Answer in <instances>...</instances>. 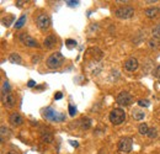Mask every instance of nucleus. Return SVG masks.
Listing matches in <instances>:
<instances>
[{
    "mask_svg": "<svg viewBox=\"0 0 160 154\" xmlns=\"http://www.w3.org/2000/svg\"><path fill=\"white\" fill-rule=\"evenodd\" d=\"M2 101H3V105L8 109H11L15 106V102H16V99L14 96V94L11 93V88H10V84L9 82H4L3 83V89H2Z\"/></svg>",
    "mask_w": 160,
    "mask_h": 154,
    "instance_id": "1",
    "label": "nucleus"
},
{
    "mask_svg": "<svg viewBox=\"0 0 160 154\" xmlns=\"http://www.w3.org/2000/svg\"><path fill=\"white\" fill-rule=\"evenodd\" d=\"M43 117L46 120H49V121H53V122H60V121L65 120V115L55 111L52 107H47V109L43 110Z\"/></svg>",
    "mask_w": 160,
    "mask_h": 154,
    "instance_id": "2",
    "label": "nucleus"
},
{
    "mask_svg": "<svg viewBox=\"0 0 160 154\" xmlns=\"http://www.w3.org/2000/svg\"><path fill=\"white\" fill-rule=\"evenodd\" d=\"M63 62H64V56L62 53H59V52H55V53H53L52 56L48 57V59H47L46 63H47L48 68L57 69V68H59L63 64Z\"/></svg>",
    "mask_w": 160,
    "mask_h": 154,
    "instance_id": "3",
    "label": "nucleus"
},
{
    "mask_svg": "<svg viewBox=\"0 0 160 154\" xmlns=\"http://www.w3.org/2000/svg\"><path fill=\"white\" fill-rule=\"evenodd\" d=\"M126 120V112L122 109H113L110 114V121L113 125H121Z\"/></svg>",
    "mask_w": 160,
    "mask_h": 154,
    "instance_id": "4",
    "label": "nucleus"
},
{
    "mask_svg": "<svg viewBox=\"0 0 160 154\" xmlns=\"http://www.w3.org/2000/svg\"><path fill=\"white\" fill-rule=\"evenodd\" d=\"M116 102L120 105V106H129L132 102H133V96L127 93V91H122L117 95L116 98Z\"/></svg>",
    "mask_w": 160,
    "mask_h": 154,
    "instance_id": "5",
    "label": "nucleus"
},
{
    "mask_svg": "<svg viewBox=\"0 0 160 154\" xmlns=\"http://www.w3.org/2000/svg\"><path fill=\"white\" fill-rule=\"evenodd\" d=\"M36 22H37L38 29L42 30V31L48 30L49 26H51V19H49V16H48L47 14H40V15L37 16Z\"/></svg>",
    "mask_w": 160,
    "mask_h": 154,
    "instance_id": "6",
    "label": "nucleus"
},
{
    "mask_svg": "<svg viewBox=\"0 0 160 154\" xmlns=\"http://www.w3.org/2000/svg\"><path fill=\"white\" fill-rule=\"evenodd\" d=\"M132 145H133V139L131 137H124L118 143V150L121 153H129L132 150Z\"/></svg>",
    "mask_w": 160,
    "mask_h": 154,
    "instance_id": "7",
    "label": "nucleus"
},
{
    "mask_svg": "<svg viewBox=\"0 0 160 154\" xmlns=\"http://www.w3.org/2000/svg\"><path fill=\"white\" fill-rule=\"evenodd\" d=\"M116 16L120 17V19H129L133 16L134 14V9L131 8V6H123V8H120L115 11Z\"/></svg>",
    "mask_w": 160,
    "mask_h": 154,
    "instance_id": "8",
    "label": "nucleus"
},
{
    "mask_svg": "<svg viewBox=\"0 0 160 154\" xmlns=\"http://www.w3.org/2000/svg\"><path fill=\"white\" fill-rule=\"evenodd\" d=\"M20 41L25 44V46H27V47H33V48H37L40 44H38V42L35 40V38H32L31 36H29V35H26V33H22L21 36H20Z\"/></svg>",
    "mask_w": 160,
    "mask_h": 154,
    "instance_id": "9",
    "label": "nucleus"
},
{
    "mask_svg": "<svg viewBox=\"0 0 160 154\" xmlns=\"http://www.w3.org/2000/svg\"><path fill=\"white\" fill-rule=\"evenodd\" d=\"M138 60L135 59V58H129V59H127L126 62H124V64H123V67H124V69L126 70H128V71H134V70H137L138 69Z\"/></svg>",
    "mask_w": 160,
    "mask_h": 154,
    "instance_id": "10",
    "label": "nucleus"
},
{
    "mask_svg": "<svg viewBox=\"0 0 160 154\" xmlns=\"http://www.w3.org/2000/svg\"><path fill=\"white\" fill-rule=\"evenodd\" d=\"M9 122L13 125V126H21L24 123V118L20 116V114L17 112H13L9 117Z\"/></svg>",
    "mask_w": 160,
    "mask_h": 154,
    "instance_id": "11",
    "label": "nucleus"
},
{
    "mask_svg": "<svg viewBox=\"0 0 160 154\" xmlns=\"http://www.w3.org/2000/svg\"><path fill=\"white\" fill-rule=\"evenodd\" d=\"M55 42H57L55 36L51 35V36H48V37L44 38V41H43V46H44L47 49H51V48H53V47L55 46Z\"/></svg>",
    "mask_w": 160,
    "mask_h": 154,
    "instance_id": "12",
    "label": "nucleus"
},
{
    "mask_svg": "<svg viewBox=\"0 0 160 154\" xmlns=\"http://www.w3.org/2000/svg\"><path fill=\"white\" fill-rule=\"evenodd\" d=\"M41 139L44 143H52L53 142V134H52V132H49L48 129L42 131L41 132Z\"/></svg>",
    "mask_w": 160,
    "mask_h": 154,
    "instance_id": "13",
    "label": "nucleus"
},
{
    "mask_svg": "<svg viewBox=\"0 0 160 154\" xmlns=\"http://www.w3.org/2000/svg\"><path fill=\"white\" fill-rule=\"evenodd\" d=\"M132 117L135 120V121H142L144 117H145V112L139 110V109H134L132 111Z\"/></svg>",
    "mask_w": 160,
    "mask_h": 154,
    "instance_id": "14",
    "label": "nucleus"
},
{
    "mask_svg": "<svg viewBox=\"0 0 160 154\" xmlns=\"http://www.w3.org/2000/svg\"><path fill=\"white\" fill-rule=\"evenodd\" d=\"M159 13H160V10H159L158 8H149V9H147V10H145V13H144V14H145L148 17L153 19V17H156Z\"/></svg>",
    "mask_w": 160,
    "mask_h": 154,
    "instance_id": "15",
    "label": "nucleus"
},
{
    "mask_svg": "<svg viewBox=\"0 0 160 154\" xmlns=\"http://www.w3.org/2000/svg\"><path fill=\"white\" fill-rule=\"evenodd\" d=\"M9 59H10L11 63H15V64H21L22 63V59H21V57L17 53H11Z\"/></svg>",
    "mask_w": 160,
    "mask_h": 154,
    "instance_id": "16",
    "label": "nucleus"
},
{
    "mask_svg": "<svg viewBox=\"0 0 160 154\" xmlns=\"http://www.w3.org/2000/svg\"><path fill=\"white\" fill-rule=\"evenodd\" d=\"M90 126H91V120L89 117H83L82 118V127L84 129H88V128H90Z\"/></svg>",
    "mask_w": 160,
    "mask_h": 154,
    "instance_id": "17",
    "label": "nucleus"
},
{
    "mask_svg": "<svg viewBox=\"0 0 160 154\" xmlns=\"http://www.w3.org/2000/svg\"><path fill=\"white\" fill-rule=\"evenodd\" d=\"M25 22H26V15H22V16L16 21V24H15V29H21V27H24Z\"/></svg>",
    "mask_w": 160,
    "mask_h": 154,
    "instance_id": "18",
    "label": "nucleus"
},
{
    "mask_svg": "<svg viewBox=\"0 0 160 154\" xmlns=\"http://www.w3.org/2000/svg\"><path fill=\"white\" fill-rule=\"evenodd\" d=\"M0 131H2V141L4 142V141H5V136H6V137L10 136V129H9L8 127H5V126H2Z\"/></svg>",
    "mask_w": 160,
    "mask_h": 154,
    "instance_id": "19",
    "label": "nucleus"
},
{
    "mask_svg": "<svg viewBox=\"0 0 160 154\" xmlns=\"http://www.w3.org/2000/svg\"><path fill=\"white\" fill-rule=\"evenodd\" d=\"M138 131H139V133L140 134H148V132H149V127H148V125H145V123H142L140 126H139V128H138Z\"/></svg>",
    "mask_w": 160,
    "mask_h": 154,
    "instance_id": "20",
    "label": "nucleus"
},
{
    "mask_svg": "<svg viewBox=\"0 0 160 154\" xmlns=\"http://www.w3.org/2000/svg\"><path fill=\"white\" fill-rule=\"evenodd\" d=\"M151 32H153V37H155V38L159 40V38H160V24H158V25L153 29Z\"/></svg>",
    "mask_w": 160,
    "mask_h": 154,
    "instance_id": "21",
    "label": "nucleus"
},
{
    "mask_svg": "<svg viewBox=\"0 0 160 154\" xmlns=\"http://www.w3.org/2000/svg\"><path fill=\"white\" fill-rule=\"evenodd\" d=\"M156 134H158V132H156V129H155V128H150L147 136H148L149 138H155V137H156Z\"/></svg>",
    "mask_w": 160,
    "mask_h": 154,
    "instance_id": "22",
    "label": "nucleus"
},
{
    "mask_svg": "<svg viewBox=\"0 0 160 154\" xmlns=\"http://www.w3.org/2000/svg\"><path fill=\"white\" fill-rule=\"evenodd\" d=\"M13 21H14V16H13V15H11L9 19H5V17L3 19V24H4L5 26H9V25H10Z\"/></svg>",
    "mask_w": 160,
    "mask_h": 154,
    "instance_id": "23",
    "label": "nucleus"
},
{
    "mask_svg": "<svg viewBox=\"0 0 160 154\" xmlns=\"http://www.w3.org/2000/svg\"><path fill=\"white\" fill-rule=\"evenodd\" d=\"M65 44H67V47L73 48V47H75V46H76V42H75L74 40H67V41H65Z\"/></svg>",
    "mask_w": 160,
    "mask_h": 154,
    "instance_id": "24",
    "label": "nucleus"
},
{
    "mask_svg": "<svg viewBox=\"0 0 160 154\" xmlns=\"http://www.w3.org/2000/svg\"><path fill=\"white\" fill-rule=\"evenodd\" d=\"M153 75L155 76V78H159L160 79V64L154 69V71H153Z\"/></svg>",
    "mask_w": 160,
    "mask_h": 154,
    "instance_id": "25",
    "label": "nucleus"
},
{
    "mask_svg": "<svg viewBox=\"0 0 160 154\" xmlns=\"http://www.w3.org/2000/svg\"><path fill=\"white\" fill-rule=\"evenodd\" d=\"M65 4H67L68 6H70V8H74V6H78L79 2H73V0H68V2H65Z\"/></svg>",
    "mask_w": 160,
    "mask_h": 154,
    "instance_id": "26",
    "label": "nucleus"
},
{
    "mask_svg": "<svg viewBox=\"0 0 160 154\" xmlns=\"http://www.w3.org/2000/svg\"><path fill=\"white\" fill-rule=\"evenodd\" d=\"M138 104H139V106H143V107H148V106L150 105L148 100H139Z\"/></svg>",
    "mask_w": 160,
    "mask_h": 154,
    "instance_id": "27",
    "label": "nucleus"
},
{
    "mask_svg": "<svg viewBox=\"0 0 160 154\" xmlns=\"http://www.w3.org/2000/svg\"><path fill=\"white\" fill-rule=\"evenodd\" d=\"M75 114H76V107H74L73 105H69V115L75 116Z\"/></svg>",
    "mask_w": 160,
    "mask_h": 154,
    "instance_id": "28",
    "label": "nucleus"
},
{
    "mask_svg": "<svg viewBox=\"0 0 160 154\" xmlns=\"http://www.w3.org/2000/svg\"><path fill=\"white\" fill-rule=\"evenodd\" d=\"M27 87H29V88H33V87H36V82H35V80H32V79H31V80H29Z\"/></svg>",
    "mask_w": 160,
    "mask_h": 154,
    "instance_id": "29",
    "label": "nucleus"
},
{
    "mask_svg": "<svg viewBox=\"0 0 160 154\" xmlns=\"http://www.w3.org/2000/svg\"><path fill=\"white\" fill-rule=\"evenodd\" d=\"M62 98H63V94H62V93H57V94L54 95V99H55V100H60Z\"/></svg>",
    "mask_w": 160,
    "mask_h": 154,
    "instance_id": "30",
    "label": "nucleus"
},
{
    "mask_svg": "<svg viewBox=\"0 0 160 154\" xmlns=\"http://www.w3.org/2000/svg\"><path fill=\"white\" fill-rule=\"evenodd\" d=\"M70 144H71L73 147H78V145H79V143H78L76 141H70Z\"/></svg>",
    "mask_w": 160,
    "mask_h": 154,
    "instance_id": "31",
    "label": "nucleus"
},
{
    "mask_svg": "<svg viewBox=\"0 0 160 154\" xmlns=\"http://www.w3.org/2000/svg\"><path fill=\"white\" fill-rule=\"evenodd\" d=\"M6 154H20V153H17V152H15V150H10V152H8Z\"/></svg>",
    "mask_w": 160,
    "mask_h": 154,
    "instance_id": "32",
    "label": "nucleus"
},
{
    "mask_svg": "<svg viewBox=\"0 0 160 154\" xmlns=\"http://www.w3.org/2000/svg\"><path fill=\"white\" fill-rule=\"evenodd\" d=\"M149 43H150V47H153V46H154V47H156V44H155L156 42H155V41H154V42H153V41H150Z\"/></svg>",
    "mask_w": 160,
    "mask_h": 154,
    "instance_id": "33",
    "label": "nucleus"
},
{
    "mask_svg": "<svg viewBox=\"0 0 160 154\" xmlns=\"http://www.w3.org/2000/svg\"><path fill=\"white\" fill-rule=\"evenodd\" d=\"M24 3H25V2H17V3H16V4H17V5H19V6H21V5H22V4H24Z\"/></svg>",
    "mask_w": 160,
    "mask_h": 154,
    "instance_id": "34",
    "label": "nucleus"
},
{
    "mask_svg": "<svg viewBox=\"0 0 160 154\" xmlns=\"http://www.w3.org/2000/svg\"><path fill=\"white\" fill-rule=\"evenodd\" d=\"M159 83H160V79H159Z\"/></svg>",
    "mask_w": 160,
    "mask_h": 154,
    "instance_id": "35",
    "label": "nucleus"
}]
</instances>
